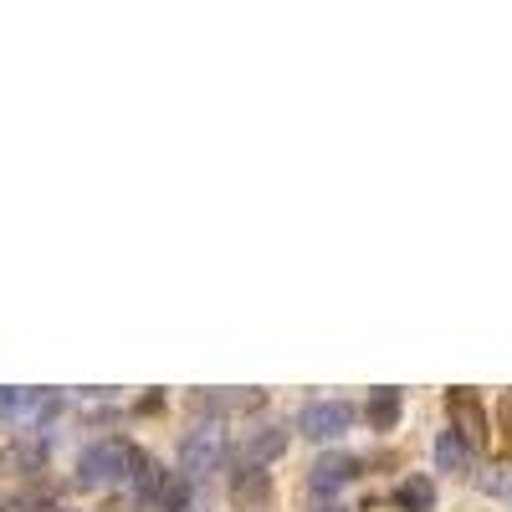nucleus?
<instances>
[{
    "label": "nucleus",
    "instance_id": "1",
    "mask_svg": "<svg viewBox=\"0 0 512 512\" xmlns=\"http://www.w3.org/2000/svg\"><path fill=\"white\" fill-rule=\"evenodd\" d=\"M139 456H144V451H134L123 436L93 441L88 451L77 456V482H82V487H113V482H123V477H134Z\"/></svg>",
    "mask_w": 512,
    "mask_h": 512
},
{
    "label": "nucleus",
    "instance_id": "2",
    "mask_svg": "<svg viewBox=\"0 0 512 512\" xmlns=\"http://www.w3.org/2000/svg\"><path fill=\"white\" fill-rule=\"evenodd\" d=\"M226 461V431H221V420H205L195 425V431L180 441V477L205 487V477L216 472V466Z\"/></svg>",
    "mask_w": 512,
    "mask_h": 512
},
{
    "label": "nucleus",
    "instance_id": "3",
    "mask_svg": "<svg viewBox=\"0 0 512 512\" xmlns=\"http://www.w3.org/2000/svg\"><path fill=\"white\" fill-rule=\"evenodd\" d=\"M349 425H354V405H344V400H313L297 410V436H308V441H333Z\"/></svg>",
    "mask_w": 512,
    "mask_h": 512
},
{
    "label": "nucleus",
    "instance_id": "4",
    "mask_svg": "<svg viewBox=\"0 0 512 512\" xmlns=\"http://www.w3.org/2000/svg\"><path fill=\"white\" fill-rule=\"evenodd\" d=\"M359 456L354 451H328V456H318L313 461V472H308V487L313 492H338V487H344V482H354L359 477Z\"/></svg>",
    "mask_w": 512,
    "mask_h": 512
},
{
    "label": "nucleus",
    "instance_id": "5",
    "mask_svg": "<svg viewBox=\"0 0 512 512\" xmlns=\"http://www.w3.org/2000/svg\"><path fill=\"white\" fill-rule=\"evenodd\" d=\"M287 451V431L282 425H272V431H256V436H246L241 446H236V472H262V466L272 461V456H282Z\"/></svg>",
    "mask_w": 512,
    "mask_h": 512
},
{
    "label": "nucleus",
    "instance_id": "6",
    "mask_svg": "<svg viewBox=\"0 0 512 512\" xmlns=\"http://www.w3.org/2000/svg\"><path fill=\"white\" fill-rule=\"evenodd\" d=\"M446 405H451V420H456V431L466 436V441H472V451L477 446H487V415H482V405H477V395L472 390H451L446 395Z\"/></svg>",
    "mask_w": 512,
    "mask_h": 512
},
{
    "label": "nucleus",
    "instance_id": "7",
    "mask_svg": "<svg viewBox=\"0 0 512 512\" xmlns=\"http://www.w3.org/2000/svg\"><path fill=\"white\" fill-rule=\"evenodd\" d=\"M472 456H477L472 441H466L456 425L436 436V466H441V472H456V477H461V472H472Z\"/></svg>",
    "mask_w": 512,
    "mask_h": 512
},
{
    "label": "nucleus",
    "instance_id": "8",
    "mask_svg": "<svg viewBox=\"0 0 512 512\" xmlns=\"http://www.w3.org/2000/svg\"><path fill=\"white\" fill-rule=\"evenodd\" d=\"M159 507H164V512H205V492H200L195 482H185L180 472H169V487H164Z\"/></svg>",
    "mask_w": 512,
    "mask_h": 512
},
{
    "label": "nucleus",
    "instance_id": "9",
    "mask_svg": "<svg viewBox=\"0 0 512 512\" xmlns=\"http://www.w3.org/2000/svg\"><path fill=\"white\" fill-rule=\"evenodd\" d=\"M128 482H134V497H139V502H159L164 487H169V472H164L159 461L139 456V466H134V477H128Z\"/></svg>",
    "mask_w": 512,
    "mask_h": 512
},
{
    "label": "nucleus",
    "instance_id": "10",
    "mask_svg": "<svg viewBox=\"0 0 512 512\" xmlns=\"http://www.w3.org/2000/svg\"><path fill=\"white\" fill-rule=\"evenodd\" d=\"M395 507L400 512H431L436 507V482L431 477H405L395 487Z\"/></svg>",
    "mask_w": 512,
    "mask_h": 512
},
{
    "label": "nucleus",
    "instance_id": "11",
    "mask_svg": "<svg viewBox=\"0 0 512 512\" xmlns=\"http://www.w3.org/2000/svg\"><path fill=\"white\" fill-rule=\"evenodd\" d=\"M369 425H374V431H395V425H400V390H395V384L374 390V400H369Z\"/></svg>",
    "mask_w": 512,
    "mask_h": 512
},
{
    "label": "nucleus",
    "instance_id": "12",
    "mask_svg": "<svg viewBox=\"0 0 512 512\" xmlns=\"http://www.w3.org/2000/svg\"><path fill=\"white\" fill-rule=\"evenodd\" d=\"M477 487H482L492 502H512V472H507V466H492V472H482Z\"/></svg>",
    "mask_w": 512,
    "mask_h": 512
},
{
    "label": "nucleus",
    "instance_id": "13",
    "mask_svg": "<svg viewBox=\"0 0 512 512\" xmlns=\"http://www.w3.org/2000/svg\"><path fill=\"white\" fill-rule=\"evenodd\" d=\"M267 497V472H236V502H262Z\"/></svg>",
    "mask_w": 512,
    "mask_h": 512
},
{
    "label": "nucleus",
    "instance_id": "14",
    "mask_svg": "<svg viewBox=\"0 0 512 512\" xmlns=\"http://www.w3.org/2000/svg\"><path fill=\"white\" fill-rule=\"evenodd\" d=\"M318 512H349V507H318Z\"/></svg>",
    "mask_w": 512,
    "mask_h": 512
}]
</instances>
